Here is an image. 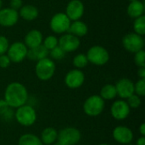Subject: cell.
I'll list each match as a JSON object with an SVG mask.
<instances>
[{"instance_id":"1","label":"cell","mask_w":145,"mask_h":145,"mask_svg":"<svg viewBox=\"0 0 145 145\" xmlns=\"http://www.w3.org/2000/svg\"><path fill=\"white\" fill-rule=\"evenodd\" d=\"M28 99L26 88L18 82L9 83L4 92V100L11 108H19L25 105Z\"/></svg>"},{"instance_id":"2","label":"cell","mask_w":145,"mask_h":145,"mask_svg":"<svg viewBox=\"0 0 145 145\" xmlns=\"http://www.w3.org/2000/svg\"><path fill=\"white\" fill-rule=\"evenodd\" d=\"M55 64L49 59L45 58L37 62L35 66V72L37 78L41 81H48L53 77L55 72Z\"/></svg>"},{"instance_id":"3","label":"cell","mask_w":145,"mask_h":145,"mask_svg":"<svg viewBox=\"0 0 145 145\" xmlns=\"http://www.w3.org/2000/svg\"><path fill=\"white\" fill-rule=\"evenodd\" d=\"M15 118L18 123L23 127H31L37 121V112L35 109L28 105H24L15 112Z\"/></svg>"},{"instance_id":"4","label":"cell","mask_w":145,"mask_h":145,"mask_svg":"<svg viewBox=\"0 0 145 145\" xmlns=\"http://www.w3.org/2000/svg\"><path fill=\"white\" fill-rule=\"evenodd\" d=\"M105 109V100L99 95H92L88 97L83 104V110L89 116H99Z\"/></svg>"},{"instance_id":"5","label":"cell","mask_w":145,"mask_h":145,"mask_svg":"<svg viewBox=\"0 0 145 145\" xmlns=\"http://www.w3.org/2000/svg\"><path fill=\"white\" fill-rule=\"evenodd\" d=\"M86 55L88 62L99 66L105 65L110 59L109 52L104 47L99 45L91 47Z\"/></svg>"},{"instance_id":"6","label":"cell","mask_w":145,"mask_h":145,"mask_svg":"<svg viewBox=\"0 0 145 145\" xmlns=\"http://www.w3.org/2000/svg\"><path fill=\"white\" fill-rule=\"evenodd\" d=\"M122 45L127 51L135 54L144 48V40L142 36L135 32H130L122 38Z\"/></svg>"},{"instance_id":"7","label":"cell","mask_w":145,"mask_h":145,"mask_svg":"<svg viewBox=\"0 0 145 145\" xmlns=\"http://www.w3.org/2000/svg\"><path fill=\"white\" fill-rule=\"evenodd\" d=\"M71 23V21L67 17V15L64 13L59 12L55 14L52 17V19L50 20L49 26L54 33L63 34L68 31Z\"/></svg>"},{"instance_id":"8","label":"cell","mask_w":145,"mask_h":145,"mask_svg":"<svg viewBox=\"0 0 145 145\" xmlns=\"http://www.w3.org/2000/svg\"><path fill=\"white\" fill-rule=\"evenodd\" d=\"M82 135L78 129L75 127H65L58 133L57 140L64 145H75L81 140Z\"/></svg>"},{"instance_id":"9","label":"cell","mask_w":145,"mask_h":145,"mask_svg":"<svg viewBox=\"0 0 145 145\" xmlns=\"http://www.w3.org/2000/svg\"><path fill=\"white\" fill-rule=\"evenodd\" d=\"M28 48L21 42H15L9 45L7 51V55L8 56L11 62L20 63L26 58Z\"/></svg>"},{"instance_id":"10","label":"cell","mask_w":145,"mask_h":145,"mask_svg":"<svg viewBox=\"0 0 145 145\" xmlns=\"http://www.w3.org/2000/svg\"><path fill=\"white\" fill-rule=\"evenodd\" d=\"M131 108L124 99L115 101L110 107V114L113 118L117 121H123L130 114Z\"/></svg>"},{"instance_id":"11","label":"cell","mask_w":145,"mask_h":145,"mask_svg":"<svg viewBox=\"0 0 145 145\" xmlns=\"http://www.w3.org/2000/svg\"><path fill=\"white\" fill-rule=\"evenodd\" d=\"M84 14V4L81 0H71L65 10V14L71 21L79 20Z\"/></svg>"},{"instance_id":"12","label":"cell","mask_w":145,"mask_h":145,"mask_svg":"<svg viewBox=\"0 0 145 145\" xmlns=\"http://www.w3.org/2000/svg\"><path fill=\"white\" fill-rule=\"evenodd\" d=\"M85 81L84 73L78 69H74L70 71L65 77V85L71 89H76L82 86Z\"/></svg>"},{"instance_id":"13","label":"cell","mask_w":145,"mask_h":145,"mask_svg":"<svg viewBox=\"0 0 145 145\" xmlns=\"http://www.w3.org/2000/svg\"><path fill=\"white\" fill-rule=\"evenodd\" d=\"M79 37H75L70 33L62 35L58 42V46H59L65 53L74 52L80 47Z\"/></svg>"},{"instance_id":"14","label":"cell","mask_w":145,"mask_h":145,"mask_svg":"<svg viewBox=\"0 0 145 145\" xmlns=\"http://www.w3.org/2000/svg\"><path fill=\"white\" fill-rule=\"evenodd\" d=\"M115 87L117 95L122 99H126L134 94V83L128 78H122L119 80Z\"/></svg>"},{"instance_id":"15","label":"cell","mask_w":145,"mask_h":145,"mask_svg":"<svg viewBox=\"0 0 145 145\" xmlns=\"http://www.w3.org/2000/svg\"><path fill=\"white\" fill-rule=\"evenodd\" d=\"M18 11L11 8H5L0 9V25L3 27H11L18 22Z\"/></svg>"},{"instance_id":"16","label":"cell","mask_w":145,"mask_h":145,"mask_svg":"<svg viewBox=\"0 0 145 145\" xmlns=\"http://www.w3.org/2000/svg\"><path fill=\"white\" fill-rule=\"evenodd\" d=\"M114 139L121 144H129L133 140V133L127 127H116L112 133Z\"/></svg>"},{"instance_id":"17","label":"cell","mask_w":145,"mask_h":145,"mask_svg":"<svg viewBox=\"0 0 145 145\" xmlns=\"http://www.w3.org/2000/svg\"><path fill=\"white\" fill-rule=\"evenodd\" d=\"M42 41H43V37L42 32L38 30H31L29 32H27V34L25 35L24 44L29 49L42 44Z\"/></svg>"},{"instance_id":"18","label":"cell","mask_w":145,"mask_h":145,"mask_svg":"<svg viewBox=\"0 0 145 145\" xmlns=\"http://www.w3.org/2000/svg\"><path fill=\"white\" fill-rule=\"evenodd\" d=\"M48 54H49V51L42 44H41L36 48H29L27 51L26 57L31 60L38 61L42 59L48 58Z\"/></svg>"},{"instance_id":"19","label":"cell","mask_w":145,"mask_h":145,"mask_svg":"<svg viewBox=\"0 0 145 145\" xmlns=\"http://www.w3.org/2000/svg\"><path fill=\"white\" fill-rule=\"evenodd\" d=\"M88 31V27L86 25V23H84L82 20H76L71 23V25L67 32L75 37H81L87 35Z\"/></svg>"},{"instance_id":"20","label":"cell","mask_w":145,"mask_h":145,"mask_svg":"<svg viewBox=\"0 0 145 145\" xmlns=\"http://www.w3.org/2000/svg\"><path fill=\"white\" fill-rule=\"evenodd\" d=\"M18 13H19V16H20L25 20L27 21L34 20L38 16V9L35 6L31 4H26L22 6L20 8V12Z\"/></svg>"},{"instance_id":"21","label":"cell","mask_w":145,"mask_h":145,"mask_svg":"<svg viewBox=\"0 0 145 145\" xmlns=\"http://www.w3.org/2000/svg\"><path fill=\"white\" fill-rule=\"evenodd\" d=\"M144 4L140 0H136L130 2L127 7V14L131 18H138L144 15Z\"/></svg>"},{"instance_id":"22","label":"cell","mask_w":145,"mask_h":145,"mask_svg":"<svg viewBox=\"0 0 145 145\" xmlns=\"http://www.w3.org/2000/svg\"><path fill=\"white\" fill-rule=\"evenodd\" d=\"M58 138V132L54 127H46L41 133V141L42 144L50 145L54 144Z\"/></svg>"},{"instance_id":"23","label":"cell","mask_w":145,"mask_h":145,"mask_svg":"<svg viewBox=\"0 0 145 145\" xmlns=\"http://www.w3.org/2000/svg\"><path fill=\"white\" fill-rule=\"evenodd\" d=\"M18 145H43L40 138L34 134L26 133L20 136L19 138Z\"/></svg>"},{"instance_id":"24","label":"cell","mask_w":145,"mask_h":145,"mask_svg":"<svg viewBox=\"0 0 145 145\" xmlns=\"http://www.w3.org/2000/svg\"><path fill=\"white\" fill-rule=\"evenodd\" d=\"M104 100H111L114 99L117 96L116 89L115 85L111 84H107L101 88L100 91V95H99Z\"/></svg>"},{"instance_id":"25","label":"cell","mask_w":145,"mask_h":145,"mask_svg":"<svg viewBox=\"0 0 145 145\" xmlns=\"http://www.w3.org/2000/svg\"><path fill=\"white\" fill-rule=\"evenodd\" d=\"M133 30L134 32L138 35L144 36L145 34V16L142 15L134 20L133 22Z\"/></svg>"},{"instance_id":"26","label":"cell","mask_w":145,"mask_h":145,"mask_svg":"<svg viewBox=\"0 0 145 145\" xmlns=\"http://www.w3.org/2000/svg\"><path fill=\"white\" fill-rule=\"evenodd\" d=\"M88 58H87L86 54H78L73 59V65L78 70L86 67L88 65Z\"/></svg>"},{"instance_id":"27","label":"cell","mask_w":145,"mask_h":145,"mask_svg":"<svg viewBox=\"0 0 145 145\" xmlns=\"http://www.w3.org/2000/svg\"><path fill=\"white\" fill-rule=\"evenodd\" d=\"M58 42L59 39L55 37V36H48L43 41H42V45L48 50H52L53 48H54L55 47L58 46Z\"/></svg>"},{"instance_id":"28","label":"cell","mask_w":145,"mask_h":145,"mask_svg":"<svg viewBox=\"0 0 145 145\" xmlns=\"http://www.w3.org/2000/svg\"><path fill=\"white\" fill-rule=\"evenodd\" d=\"M49 54H50V56H51V58L53 59L60 60L65 56V52L59 46H57V47H55L54 48H53L52 50L49 51Z\"/></svg>"},{"instance_id":"29","label":"cell","mask_w":145,"mask_h":145,"mask_svg":"<svg viewBox=\"0 0 145 145\" xmlns=\"http://www.w3.org/2000/svg\"><path fill=\"white\" fill-rule=\"evenodd\" d=\"M134 93L139 97L145 95V79H139L134 83Z\"/></svg>"},{"instance_id":"30","label":"cell","mask_w":145,"mask_h":145,"mask_svg":"<svg viewBox=\"0 0 145 145\" xmlns=\"http://www.w3.org/2000/svg\"><path fill=\"white\" fill-rule=\"evenodd\" d=\"M127 105H129L130 108H133V109L138 108V107L141 105V103H142L140 97L138 96V95L135 94V93L133 94V95H131V96H130L129 98H127Z\"/></svg>"},{"instance_id":"31","label":"cell","mask_w":145,"mask_h":145,"mask_svg":"<svg viewBox=\"0 0 145 145\" xmlns=\"http://www.w3.org/2000/svg\"><path fill=\"white\" fill-rule=\"evenodd\" d=\"M134 62L138 67H145V51L144 49L135 53Z\"/></svg>"},{"instance_id":"32","label":"cell","mask_w":145,"mask_h":145,"mask_svg":"<svg viewBox=\"0 0 145 145\" xmlns=\"http://www.w3.org/2000/svg\"><path fill=\"white\" fill-rule=\"evenodd\" d=\"M9 42L7 37L4 36H0V55L5 54L8 49Z\"/></svg>"},{"instance_id":"33","label":"cell","mask_w":145,"mask_h":145,"mask_svg":"<svg viewBox=\"0 0 145 145\" xmlns=\"http://www.w3.org/2000/svg\"><path fill=\"white\" fill-rule=\"evenodd\" d=\"M10 59L7 54H2L0 55V67L3 69L8 68L10 65Z\"/></svg>"},{"instance_id":"34","label":"cell","mask_w":145,"mask_h":145,"mask_svg":"<svg viewBox=\"0 0 145 145\" xmlns=\"http://www.w3.org/2000/svg\"><path fill=\"white\" fill-rule=\"evenodd\" d=\"M9 106L4 99H0V116H4L9 111Z\"/></svg>"},{"instance_id":"35","label":"cell","mask_w":145,"mask_h":145,"mask_svg":"<svg viewBox=\"0 0 145 145\" xmlns=\"http://www.w3.org/2000/svg\"><path fill=\"white\" fill-rule=\"evenodd\" d=\"M22 7V0H10V8L18 10Z\"/></svg>"},{"instance_id":"36","label":"cell","mask_w":145,"mask_h":145,"mask_svg":"<svg viewBox=\"0 0 145 145\" xmlns=\"http://www.w3.org/2000/svg\"><path fill=\"white\" fill-rule=\"evenodd\" d=\"M138 76L140 79H145V67H139L138 71Z\"/></svg>"},{"instance_id":"37","label":"cell","mask_w":145,"mask_h":145,"mask_svg":"<svg viewBox=\"0 0 145 145\" xmlns=\"http://www.w3.org/2000/svg\"><path fill=\"white\" fill-rule=\"evenodd\" d=\"M136 145H145V138L144 136L140 137V138L137 140Z\"/></svg>"},{"instance_id":"38","label":"cell","mask_w":145,"mask_h":145,"mask_svg":"<svg viewBox=\"0 0 145 145\" xmlns=\"http://www.w3.org/2000/svg\"><path fill=\"white\" fill-rule=\"evenodd\" d=\"M139 132L141 133L142 136H145V124L144 123H142L139 127Z\"/></svg>"},{"instance_id":"39","label":"cell","mask_w":145,"mask_h":145,"mask_svg":"<svg viewBox=\"0 0 145 145\" xmlns=\"http://www.w3.org/2000/svg\"><path fill=\"white\" fill-rule=\"evenodd\" d=\"M54 145H64V144H63L61 142H59V141H58V140H57V141L54 144Z\"/></svg>"},{"instance_id":"40","label":"cell","mask_w":145,"mask_h":145,"mask_svg":"<svg viewBox=\"0 0 145 145\" xmlns=\"http://www.w3.org/2000/svg\"><path fill=\"white\" fill-rule=\"evenodd\" d=\"M2 5H3V2H2V0H0V9L2 8Z\"/></svg>"},{"instance_id":"41","label":"cell","mask_w":145,"mask_h":145,"mask_svg":"<svg viewBox=\"0 0 145 145\" xmlns=\"http://www.w3.org/2000/svg\"><path fill=\"white\" fill-rule=\"evenodd\" d=\"M99 145H109V144H99Z\"/></svg>"},{"instance_id":"42","label":"cell","mask_w":145,"mask_h":145,"mask_svg":"<svg viewBox=\"0 0 145 145\" xmlns=\"http://www.w3.org/2000/svg\"><path fill=\"white\" fill-rule=\"evenodd\" d=\"M129 2H133V1H136V0H128Z\"/></svg>"},{"instance_id":"43","label":"cell","mask_w":145,"mask_h":145,"mask_svg":"<svg viewBox=\"0 0 145 145\" xmlns=\"http://www.w3.org/2000/svg\"><path fill=\"white\" fill-rule=\"evenodd\" d=\"M127 145H133L132 144H127Z\"/></svg>"}]
</instances>
